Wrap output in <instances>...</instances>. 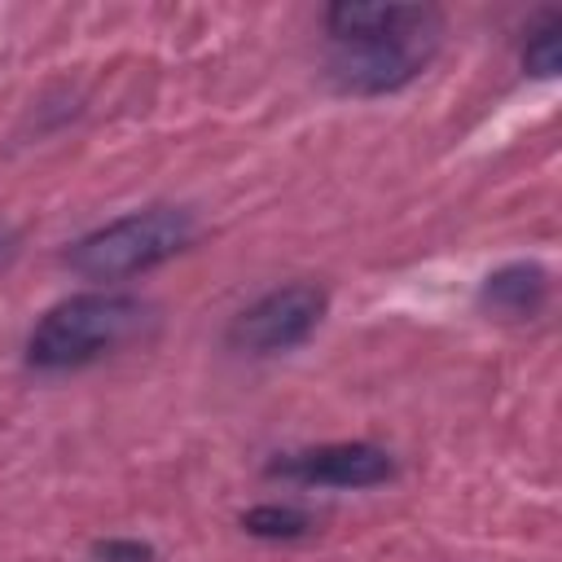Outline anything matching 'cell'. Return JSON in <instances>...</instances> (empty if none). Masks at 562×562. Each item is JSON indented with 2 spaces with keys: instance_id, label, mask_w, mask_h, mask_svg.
Segmentation results:
<instances>
[{
  "instance_id": "6da1fadb",
  "label": "cell",
  "mask_w": 562,
  "mask_h": 562,
  "mask_svg": "<svg viewBox=\"0 0 562 562\" xmlns=\"http://www.w3.org/2000/svg\"><path fill=\"white\" fill-rule=\"evenodd\" d=\"M338 88L378 97L408 83L435 53L443 18L426 4H334L325 13Z\"/></svg>"
},
{
  "instance_id": "7a4b0ae2",
  "label": "cell",
  "mask_w": 562,
  "mask_h": 562,
  "mask_svg": "<svg viewBox=\"0 0 562 562\" xmlns=\"http://www.w3.org/2000/svg\"><path fill=\"white\" fill-rule=\"evenodd\" d=\"M145 303L132 294H70L44 312V321L26 338V360L35 369H79L92 364L123 342H132L145 325Z\"/></svg>"
},
{
  "instance_id": "3957f363",
  "label": "cell",
  "mask_w": 562,
  "mask_h": 562,
  "mask_svg": "<svg viewBox=\"0 0 562 562\" xmlns=\"http://www.w3.org/2000/svg\"><path fill=\"white\" fill-rule=\"evenodd\" d=\"M193 237V220L176 206H145L132 211L88 237H79L66 255V263L88 277V281H123L136 277L162 259H171L176 250H184V241Z\"/></svg>"
},
{
  "instance_id": "277c9868",
  "label": "cell",
  "mask_w": 562,
  "mask_h": 562,
  "mask_svg": "<svg viewBox=\"0 0 562 562\" xmlns=\"http://www.w3.org/2000/svg\"><path fill=\"white\" fill-rule=\"evenodd\" d=\"M325 316V290L294 281L281 290H268L259 303H250L237 321H233V342L255 351V356H272V351H290L299 347Z\"/></svg>"
},
{
  "instance_id": "5b68a950",
  "label": "cell",
  "mask_w": 562,
  "mask_h": 562,
  "mask_svg": "<svg viewBox=\"0 0 562 562\" xmlns=\"http://www.w3.org/2000/svg\"><path fill=\"white\" fill-rule=\"evenodd\" d=\"M272 474L316 483V487H378L395 474L391 457L373 443H325L307 452H290L272 465Z\"/></svg>"
},
{
  "instance_id": "8992f818",
  "label": "cell",
  "mask_w": 562,
  "mask_h": 562,
  "mask_svg": "<svg viewBox=\"0 0 562 562\" xmlns=\"http://www.w3.org/2000/svg\"><path fill=\"white\" fill-rule=\"evenodd\" d=\"M544 290H549V281L536 263H509L483 281V303L505 316H531L544 303Z\"/></svg>"
},
{
  "instance_id": "52a82bcc",
  "label": "cell",
  "mask_w": 562,
  "mask_h": 562,
  "mask_svg": "<svg viewBox=\"0 0 562 562\" xmlns=\"http://www.w3.org/2000/svg\"><path fill=\"white\" fill-rule=\"evenodd\" d=\"M522 61L531 75H553L558 61H562V18L549 13L531 35H527V48H522Z\"/></svg>"
},
{
  "instance_id": "ba28073f",
  "label": "cell",
  "mask_w": 562,
  "mask_h": 562,
  "mask_svg": "<svg viewBox=\"0 0 562 562\" xmlns=\"http://www.w3.org/2000/svg\"><path fill=\"white\" fill-rule=\"evenodd\" d=\"M246 531L250 536H268V540H290V536H303L307 531V518L299 509H277V505H263V509H250L246 518Z\"/></svg>"
}]
</instances>
